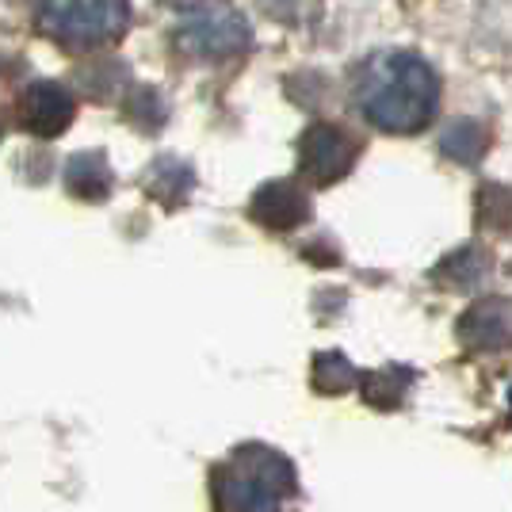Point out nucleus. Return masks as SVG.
<instances>
[{
    "instance_id": "obj_3",
    "label": "nucleus",
    "mask_w": 512,
    "mask_h": 512,
    "mask_svg": "<svg viewBox=\"0 0 512 512\" xmlns=\"http://www.w3.org/2000/svg\"><path fill=\"white\" fill-rule=\"evenodd\" d=\"M130 20L127 0H43L39 23L50 39L77 50L115 43Z\"/></svg>"
},
{
    "instance_id": "obj_6",
    "label": "nucleus",
    "mask_w": 512,
    "mask_h": 512,
    "mask_svg": "<svg viewBox=\"0 0 512 512\" xmlns=\"http://www.w3.org/2000/svg\"><path fill=\"white\" fill-rule=\"evenodd\" d=\"M23 130L39 134V138H58L73 115H77V100L54 81H35L20 92V104H16Z\"/></svg>"
},
{
    "instance_id": "obj_4",
    "label": "nucleus",
    "mask_w": 512,
    "mask_h": 512,
    "mask_svg": "<svg viewBox=\"0 0 512 512\" xmlns=\"http://www.w3.org/2000/svg\"><path fill=\"white\" fill-rule=\"evenodd\" d=\"M176 46L199 62H226L249 46V23L226 0H203L184 12Z\"/></svg>"
},
{
    "instance_id": "obj_5",
    "label": "nucleus",
    "mask_w": 512,
    "mask_h": 512,
    "mask_svg": "<svg viewBox=\"0 0 512 512\" xmlns=\"http://www.w3.org/2000/svg\"><path fill=\"white\" fill-rule=\"evenodd\" d=\"M356 157H360V142L348 130L333 127V123H314L299 142L302 176L310 184H318V188L337 184L341 176H348Z\"/></svg>"
},
{
    "instance_id": "obj_2",
    "label": "nucleus",
    "mask_w": 512,
    "mask_h": 512,
    "mask_svg": "<svg viewBox=\"0 0 512 512\" xmlns=\"http://www.w3.org/2000/svg\"><path fill=\"white\" fill-rule=\"evenodd\" d=\"M214 512H295L299 474L283 451L241 444L211 470Z\"/></svg>"
},
{
    "instance_id": "obj_10",
    "label": "nucleus",
    "mask_w": 512,
    "mask_h": 512,
    "mask_svg": "<svg viewBox=\"0 0 512 512\" xmlns=\"http://www.w3.org/2000/svg\"><path fill=\"white\" fill-rule=\"evenodd\" d=\"M440 146H444V153L448 157H455V161H478L482 153H486V146H490V130L482 127L478 119H459L455 127L440 138Z\"/></svg>"
},
{
    "instance_id": "obj_1",
    "label": "nucleus",
    "mask_w": 512,
    "mask_h": 512,
    "mask_svg": "<svg viewBox=\"0 0 512 512\" xmlns=\"http://www.w3.org/2000/svg\"><path fill=\"white\" fill-rule=\"evenodd\" d=\"M360 111L386 134H417L440 104V81L417 54H379L360 77Z\"/></svg>"
},
{
    "instance_id": "obj_8",
    "label": "nucleus",
    "mask_w": 512,
    "mask_h": 512,
    "mask_svg": "<svg viewBox=\"0 0 512 512\" xmlns=\"http://www.w3.org/2000/svg\"><path fill=\"white\" fill-rule=\"evenodd\" d=\"M65 184L77 199H104L111 192V169H107L104 153H77L65 165Z\"/></svg>"
},
{
    "instance_id": "obj_9",
    "label": "nucleus",
    "mask_w": 512,
    "mask_h": 512,
    "mask_svg": "<svg viewBox=\"0 0 512 512\" xmlns=\"http://www.w3.org/2000/svg\"><path fill=\"white\" fill-rule=\"evenodd\" d=\"M463 337L478 348H501L512 337L509 318H505V306L501 302H478L463 318Z\"/></svg>"
},
{
    "instance_id": "obj_7",
    "label": "nucleus",
    "mask_w": 512,
    "mask_h": 512,
    "mask_svg": "<svg viewBox=\"0 0 512 512\" xmlns=\"http://www.w3.org/2000/svg\"><path fill=\"white\" fill-rule=\"evenodd\" d=\"M253 218L268 230H295L302 218H310V199L291 180H272L253 195Z\"/></svg>"
}]
</instances>
